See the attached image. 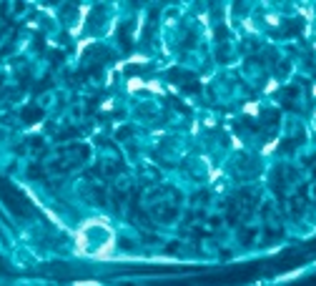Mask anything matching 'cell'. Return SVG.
Returning a JSON list of instances; mask_svg holds the SVG:
<instances>
[{
    "label": "cell",
    "instance_id": "1",
    "mask_svg": "<svg viewBox=\"0 0 316 286\" xmlns=\"http://www.w3.org/2000/svg\"><path fill=\"white\" fill-rule=\"evenodd\" d=\"M110 246H113V231L103 221H90L78 234V248H80V254L106 256Z\"/></svg>",
    "mask_w": 316,
    "mask_h": 286
}]
</instances>
